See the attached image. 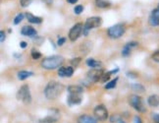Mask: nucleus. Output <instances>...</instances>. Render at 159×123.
Masks as SVG:
<instances>
[{"instance_id":"nucleus-1","label":"nucleus","mask_w":159,"mask_h":123,"mask_svg":"<svg viewBox=\"0 0 159 123\" xmlns=\"http://www.w3.org/2000/svg\"><path fill=\"white\" fill-rule=\"evenodd\" d=\"M64 90V86L56 81H50L44 89V95L48 100L57 98Z\"/></svg>"},{"instance_id":"nucleus-2","label":"nucleus","mask_w":159,"mask_h":123,"mask_svg":"<svg viewBox=\"0 0 159 123\" xmlns=\"http://www.w3.org/2000/svg\"><path fill=\"white\" fill-rule=\"evenodd\" d=\"M64 62V58L60 55H52V56L46 57L42 60L41 66L46 70H53L56 68H60L61 65Z\"/></svg>"},{"instance_id":"nucleus-3","label":"nucleus","mask_w":159,"mask_h":123,"mask_svg":"<svg viewBox=\"0 0 159 123\" xmlns=\"http://www.w3.org/2000/svg\"><path fill=\"white\" fill-rule=\"evenodd\" d=\"M102 23V20L100 17H90L88 18L87 21H85L84 25V31L83 33L84 35H88L89 32L91 29L94 28H98Z\"/></svg>"},{"instance_id":"nucleus-4","label":"nucleus","mask_w":159,"mask_h":123,"mask_svg":"<svg viewBox=\"0 0 159 123\" xmlns=\"http://www.w3.org/2000/svg\"><path fill=\"white\" fill-rule=\"evenodd\" d=\"M126 32V27L123 24H117L110 27L107 31V34L111 39H119Z\"/></svg>"},{"instance_id":"nucleus-5","label":"nucleus","mask_w":159,"mask_h":123,"mask_svg":"<svg viewBox=\"0 0 159 123\" xmlns=\"http://www.w3.org/2000/svg\"><path fill=\"white\" fill-rule=\"evenodd\" d=\"M17 100L22 101L25 103H30L32 102V97H30V88L28 85H24L19 89L17 93Z\"/></svg>"},{"instance_id":"nucleus-6","label":"nucleus","mask_w":159,"mask_h":123,"mask_svg":"<svg viewBox=\"0 0 159 123\" xmlns=\"http://www.w3.org/2000/svg\"><path fill=\"white\" fill-rule=\"evenodd\" d=\"M129 102L131 104V106H133L134 109L138 110V111H139V112H144L146 110L143 98L139 96H137V95L131 96L129 98Z\"/></svg>"},{"instance_id":"nucleus-7","label":"nucleus","mask_w":159,"mask_h":123,"mask_svg":"<svg viewBox=\"0 0 159 123\" xmlns=\"http://www.w3.org/2000/svg\"><path fill=\"white\" fill-rule=\"evenodd\" d=\"M103 74H104V71L103 69H99V68H93L88 72L87 74V78L89 82L91 83H95L98 82L99 80H101Z\"/></svg>"},{"instance_id":"nucleus-8","label":"nucleus","mask_w":159,"mask_h":123,"mask_svg":"<svg viewBox=\"0 0 159 123\" xmlns=\"http://www.w3.org/2000/svg\"><path fill=\"white\" fill-rule=\"evenodd\" d=\"M83 31H84V25L82 23L76 24L75 26L70 30V33H69L70 40L75 41L76 40H78L79 36L81 35V34L83 33Z\"/></svg>"},{"instance_id":"nucleus-9","label":"nucleus","mask_w":159,"mask_h":123,"mask_svg":"<svg viewBox=\"0 0 159 123\" xmlns=\"http://www.w3.org/2000/svg\"><path fill=\"white\" fill-rule=\"evenodd\" d=\"M94 116L97 120L99 121H104L107 119L108 117V111L106 107L103 106V104H100V106H97L95 108H94Z\"/></svg>"},{"instance_id":"nucleus-10","label":"nucleus","mask_w":159,"mask_h":123,"mask_svg":"<svg viewBox=\"0 0 159 123\" xmlns=\"http://www.w3.org/2000/svg\"><path fill=\"white\" fill-rule=\"evenodd\" d=\"M148 23L150 26H153V27L159 26V7L152 10L151 14L148 18Z\"/></svg>"},{"instance_id":"nucleus-11","label":"nucleus","mask_w":159,"mask_h":123,"mask_svg":"<svg viewBox=\"0 0 159 123\" xmlns=\"http://www.w3.org/2000/svg\"><path fill=\"white\" fill-rule=\"evenodd\" d=\"M74 74V68L73 67H60L58 70V75L62 78L71 77Z\"/></svg>"},{"instance_id":"nucleus-12","label":"nucleus","mask_w":159,"mask_h":123,"mask_svg":"<svg viewBox=\"0 0 159 123\" xmlns=\"http://www.w3.org/2000/svg\"><path fill=\"white\" fill-rule=\"evenodd\" d=\"M139 44L137 41H131V42H128V44L125 45V46L123 47V49H122V55H123L124 57H127V56H129L130 53H131V50L134 48V47H136Z\"/></svg>"},{"instance_id":"nucleus-13","label":"nucleus","mask_w":159,"mask_h":123,"mask_svg":"<svg viewBox=\"0 0 159 123\" xmlns=\"http://www.w3.org/2000/svg\"><path fill=\"white\" fill-rule=\"evenodd\" d=\"M67 102L70 106H74V104H80L82 102V96L76 95V94H69V97H67Z\"/></svg>"},{"instance_id":"nucleus-14","label":"nucleus","mask_w":159,"mask_h":123,"mask_svg":"<svg viewBox=\"0 0 159 123\" xmlns=\"http://www.w3.org/2000/svg\"><path fill=\"white\" fill-rule=\"evenodd\" d=\"M21 34L27 36H34L36 35V31L30 26H24L21 30Z\"/></svg>"},{"instance_id":"nucleus-15","label":"nucleus","mask_w":159,"mask_h":123,"mask_svg":"<svg viewBox=\"0 0 159 123\" xmlns=\"http://www.w3.org/2000/svg\"><path fill=\"white\" fill-rule=\"evenodd\" d=\"M78 123H97L96 119L89 115H82L78 118Z\"/></svg>"},{"instance_id":"nucleus-16","label":"nucleus","mask_w":159,"mask_h":123,"mask_svg":"<svg viewBox=\"0 0 159 123\" xmlns=\"http://www.w3.org/2000/svg\"><path fill=\"white\" fill-rule=\"evenodd\" d=\"M26 17H27V19L30 23H32V24H40L42 22V18L40 17H36L34 15H33L32 13H26Z\"/></svg>"},{"instance_id":"nucleus-17","label":"nucleus","mask_w":159,"mask_h":123,"mask_svg":"<svg viewBox=\"0 0 159 123\" xmlns=\"http://www.w3.org/2000/svg\"><path fill=\"white\" fill-rule=\"evenodd\" d=\"M83 91H84V89L82 87H80V86H77V85H72V86H69V87H68L69 94L82 95Z\"/></svg>"},{"instance_id":"nucleus-18","label":"nucleus","mask_w":159,"mask_h":123,"mask_svg":"<svg viewBox=\"0 0 159 123\" xmlns=\"http://www.w3.org/2000/svg\"><path fill=\"white\" fill-rule=\"evenodd\" d=\"M148 102L150 106H153V107H156L159 106V96L157 95H152L148 97Z\"/></svg>"},{"instance_id":"nucleus-19","label":"nucleus","mask_w":159,"mask_h":123,"mask_svg":"<svg viewBox=\"0 0 159 123\" xmlns=\"http://www.w3.org/2000/svg\"><path fill=\"white\" fill-rule=\"evenodd\" d=\"M34 73L30 72V71H26V70H22V71H19L18 72V79L23 81V80H26L27 78L33 76Z\"/></svg>"},{"instance_id":"nucleus-20","label":"nucleus","mask_w":159,"mask_h":123,"mask_svg":"<svg viewBox=\"0 0 159 123\" xmlns=\"http://www.w3.org/2000/svg\"><path fill=\"white\" fill-rule=\"evenodd\" d=\"M87 65L91 67V68H99V67H101V62L93 58H89L87 60Z\"/></svg>"},{"instance_id":"nucleus-21","label":"nucleus","mask_w":159,"mask_h":123,"mask_svg":"<svg viewBox=\"0 0 159 123\" xmlns=\"http://www.w3.org/2000/svg\"><path fill=\"white\" fill-rule=\"evenodd\" d=\"M95 4L98 8H108L111 6V3L108 0H95Z\"/></svg>"},{"instance_id":"nucleus-22","label":"nucleus","mask_w":159,"mask_h":123,"mask_svg":"<svg viewBox=\"0 0 159 123\" xmlns=\"http://www.w3.org/2000/svg\"><path fill=\"white\" fill-rule=\"evenodd\" d=\"M118 71H119V69H118V68H116V69H114V70H112V71H108V72L104 73V74H103L102 78H101V82L105 83V82L107 81V80H109V79H110V77H111L112 74L117 73Z\"/></svg>"},{"instance_id":"nucleus-23","label":"nucleus","mask_w":159,"mask_h":123,"mask_svg":"<svg viewBox=\"0 0 159 123\" xmlns=\"http://www.w3.org/2000/svg\"><path fill=\"white\" fill-rule=\"evenodd\" d=\"M117 81H118V77H116L114 80H112V81H110L109 83H107L105 85V89L109 90V89H113L116 87V84H117Z\"/></svg>"},{"instance_id":"nucleus-24","label":"nucleus","mask_w":159,"mask_h":123,"mask_svg":"<svg viewBox=\"0 0 159 123\" xmlns=\"http://www.w3.org/2000/svg\"><path fill=\"white\" fill-rule=\"evenodd\" d=\"M24 17H25V14H23V13H19L16 17H15V19H14V24L15 25H18L19 24L23 19H24Z\"/></svg>"},{"instance_id":"nucleus-25","label":"nucleus","mask_w":159,"mask_h":123,"mask_svg":"<svg viewBox=\"0 0 159 123\" xmlns=\"http://www.w3.org/2000/svg\"><path fill=\"white\" fill-rule=\"evenodd\" d=\"M133 89L134 91H138V92H144V88L143 87L142 85H139V84H133Z\"/></svg>"},{"instance_id":"nucleus-26","label":"nucleus","mask_w":159,"mask_h":123,"mask_svg":"<svg viewBox=\"0 0 159 123\" xmlns=\"http://www.w3.org/2000/svg\"><path fill=\"white\" fill-rule=\"evenodd\" d=\"M83 11H84V7L82 5H77L76 7L74 8V12H75L76 15H80Z\"/></svg>"},{"instance_id":"nucleus-27","label":"nucleus","mask_w":159,"mask_h":123,"mask_svg":"<svg viewBox=\"0 0 159 123\" xmlns=\"http://www.w3.org/2000/svg\"><path fill=\"white\" fill-rule=\"evenodd\" d=\"M32 57L33 59L36 60V59H39L41 57V53L39 51H35V50H33L32 51Z\"/></svg>"},{"instance_id":"nucleus-28","label":"nucleus","mask_w":159,"mask_h":123,"mask_svg":"<svg viewBox=\"0 0 159 123\" xmlns=\"http://www.w3.org/2000/svg\"><path fill=\"white\" fill-rule=\"evenodd\" d=\"M32 2H33V0H20V4L22 7H28Z\"/></svg>"},{"instance_id":"nucleus-29","label":"nucleus","mask_w":159,"mask_h":123,"mask_svg":"<svg viewBox=\"0 0 159 123\" xmlns=\"http://www.w3.org/2000/svg\"><path fill=\"white\" fill-rule=\"evenodd\" d=\"M81 58L80 57H77V58H74V59H72L71 60V64L74 66V67H77L79 64H80V62H81Z\"/></svg>"},{"instance_id":"nucleus-30","label":"nucleus","mask_w":159,"mask_h":123,"mask_svg":"<svg viewBox=\"0 0 159 123\" xmlns=\"http://www.w3.org/2000/svg\"><path fill=\"white\" fill-rule=\"evenodd\" d=\"M121 119V117L119 115H112L111 117H110V121L113 122V123H116L117 121H119Z\"/></svg>"},{"instance_id":"nucleus-31","label":"nucleus","mask_w":159,"mask_h":123,"mask_svg":"<svg viewBox=\"0 0 159 123\" xmlns=\"http://www.w3.org/2000/svg\"><path fill=\"white\" fill-rule=\"evenodd\" d=\"M152 59H153L154 61H156V62H159V50L152 54Z\"/></svg>"},{"instance_id":"nucleus-32","label":"nucleus","mask_w":159,"mask_h":123,"mask_svg":"<svg viewBox=\"0 0 159 123\" xmlns=\"http://www.w3.org/2000/svg\"><path fill=\"white\" fill-rule=\"evenodd\" d=\"M65 40H66L65 38H60V39L58 40V41H57V45H59V46L63 45H64V42H65Z\"/></svg>"},{"instance_id":"nucleus-33","label":"nucleus","mask_w":159,"mask_h":123,"mask_svg":"<svg viewBox=\"0 0 159 123\" xmlns=\"http://www.w3.org/2000/svg\"><path fill=\"white\" fill-rule=\"evenodd\" d=\"M152 119L154 120V122H155V123H159V114L154 113L153 115H152Z\"/></svg>"},{"instance_id":"nucleus-34","label":"nucleus","mask_w":159,"mask_h":123,"mask_svg":"<svg viewBox=\"0 0 159 123\" xmlns=\"http://www.w3.org/2000/svg\"><path fill=\"white\" fill-rule=\"evenodd\" d=\"M127 76H129V78H137V74L134 73V72H128L127 73Z\"/></svg>"},{"instance_id":"nucleus-35","label":"nucleus","mask_w":159,"mask_h":123,"mask_svg":"<svg viewBox=\"0 0 159 123\" xmlns=\"http://www.w3.org/2000/svg\"><path fill=\"white\" fill-rule=\"evenodd\" d=\"M4 40H5V33H4V31H1V32H0V41L3 42Z\"/></svg>"},{"instance_id":"nucleus-36","label":"nucleus","mask_w":159,"mask_h":123,"mask_svg":"<svg viewBox=\"0 0 159 123\" xmlns=\"http://www.w3.org/2000/svg\"><path fill=\"white\" fill-rule=\"evenodd\" d=\"M134 123H143L139 116H136V117H134Z\"/></svg>"},{"instance_id":"nucleus-37","label":"nucleus","mask_w":159,"mask_h":123,"mask_svg":"<svg viewBox=\"0 0 159 123\" xmlns=\"http://www.w3.org/2000/svg\"><path fill=\"white\" fill-rule=\"evenodd\" d=\"M20 46H21L22 48H26V47H27V42H26V41H21V42H20Z\"/></svg>"},{"instance_id":"nucleus-38","label":"nucleus","mask_w":159,"mask_h":123,"mask_svg":"<svg viewBox=\"0 0 159 123\" xmlns=\"http://www.w3.org/2000/svg\"><path fill=\"white\" fill-rule=\"evenodd\" d=\"M43 1H44L47 5H51L52 2H53V0H43Z\"/></svg>"},{"instance_id":"nucleus-39","label":"nucleus","mask_w":159,"mask_h":123,"mask_svg":"<svg viewBox=\"0 0 159 123\" xmlns=\"http://www.w3.org/2000/svg\"><path fill=\"white\" fill-rule=\"evenodd\" d=\"M67 1H68L69 3H71V4H75L78 1V0H67Z\"/></svg>"},{"instance_id":"nucleus-40","label":"nucleus","mask_w":159,"mask_h":123,"mask_svg":"<svg viewBox=\"0 0 159 123\" xmlns=\"http://www.w3.org/2000/svg\"><path fill=\"white\" fill-rule=\"evenodd\" d=\"M116 123H125V122H124L123 120H122V119H120L119 121H117V122H116Z\"/></svg>"},{"instance_id":"nucleus-41","label":"nucleus","mask_w":159,"mask_h":123,"mask_svg":"<svg viewBox=\"0 0 159 123\" xmlns=\"http://www.w3.org/2000/svg\"><path fill=\"white\" fill-rule=\"evenodd\" d=\"M157 7H159V3H158V6H157Z\"/></svg>"}]
</instances>
